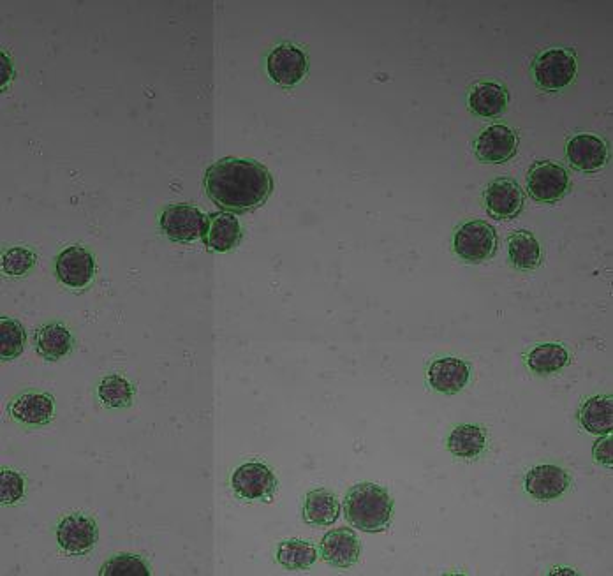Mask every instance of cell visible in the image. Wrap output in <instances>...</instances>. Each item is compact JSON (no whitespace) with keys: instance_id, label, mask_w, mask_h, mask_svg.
Segmentation results:
<instances>
[{"instance_id":"cell-1","label":"cell","mask_w":613,"mask_h":576,"mask_svg":"<svg viewBox=\"0 0 613 576\" xmlns=\"http://www.w3.org/2000/svg\"><path fill=\"white\" fill-rule=\"evenodd\" d=\"M210 200L228 212H251L261 207L274 191V180L263 164L226 157L205 173Z\"/></svg>"},{"instance_id":"cell-2","label":"cell","mask_w":613,"mask_h":576,"mask_svg":"<svg viewBox=\"0 0 613 576\" xmlns=\"http://www.w3.org/2000/svg\"><path fill=\"white\" fill-rule=\"evenodd\" d=\"M344 515L349 524L363 532L385 531L393 517V501L385 488L360 483L344 499Z\"/></svg>"},{"instance_id":"cell-3","label":"cell","mask_w":613,"mask_h":576,"mask_svg":"<svg viewBox=\"0 0 613 576\" xmlns=\"http://www.w3.org/2000/svg\"><path fill=\"white\" fill-rule=\"evenodd\" d=\"M577 57L564 48H552L534 60V82L541 90L557 92L569 87L577 76Z\"/></svg>"},{"instance_id":"cell-4","label":"cell","mask_w":613,"mask_h":576,"mask_svg":"<svg viewBox=\"0 0 613 576\" xmlns=\"http://www.w3.org/2000/svg\"><path fill=\"white\" fill-rule=\"evenodd\" d=\"M458 258L467 263H481L492 258L497 249L495 229L485 221H469L462 224L453 238Z\"/></svg>"},{"instance_id":"cell-5","label":"cell","mask_w":613,"mask_h":576,"mask_svg":"<svg viewBox=\"0 0 613 576\" xmlns=\"http://www.w3.org/2000/svg\"><path fill=\"white\" fill-rule=\"evenodd\" d=\"M527 192L532 200L540 203H555L564 198L569 189L568 171L561 164L540 161L527 173Z\"/></svg>"},{"instance_id":"cell-6","label":"cell","mask_w":613,"mask_h":576,"mask_svg":"<svg viewBox=\"0 0 613 576\" xmlns=\"http://www.w3.org/2000/svg\"><path fill=\"white\" fill-rule=\"evenodd\" d=\"M231 487L245 501H270L277 490V478L265 464L249 462L233 473Z\"/></svg>"},{"instance_id":"cell-7","label":"cell","mask_w":613,"mask_h":576,"mask_svg":"<svg viewBox=\"0 0 613 576\" xmlns=\"http://www.w3.org/2000/svg\"><path fill=\"white\" fill-rule=\"evenodd\" d=\"M207 217L191 205H171L161 215V229L175 242H194L203 237Z\"/></svg>"},{"instance_id":"cell-8","label":"cell","mask_w":613,"mask_h":576,"mask_svg":"<svg viewBox=\"0 0 613 576\" xmlns=\"http://www.w3.org/2000/svg\"><path fill=\"white\" fill-rule=\"evenodd\" d=\"M485 208L499 221L515 219L524 208V192L511 178H495L485 191Z\"/></svg>"},{"instance_id":"cell-9","label":"cell","mask_w":613,"mask_h":576,"mask_svg":"<svg viewBox=\"0 0 613 576\" xmlns=\"http://www.w3.org/2000/svg\"><path fill=\"white\" fill-rule=\"evenodd\" d=\"M57 541L66 554H89L97 543L96 522L80 513L69 515L57 527Z\"/></svg>"},{"instance_id":"cell-10","label":"cell","mask_w":613,"mask_h":576,"mask_svg":"<svg viewBox=\"0 0 613 576\" xmlns=\"http://www.w3.org/2000/svg\"><path fill=\"white\" fill-rule=\"evenodd\" d=\"M517 133L508 126H490L474 143L476 156L481 163L503 164L517 154Z\"/></svg>"},{"instance_id":"cell-11","label":"cell","mask_w":613,"mask_h":576,"mask_svg":"<svg viewBox=\"0 0 613 576\" xmlns=\"http://www.w3.org/2000/svg\"><path fill=\"white\" fill-rule=\"evenodd\" d=\"M266 69L275 83L282 87H293L307 73V57L296 46H277L268 55Z\"/></svg>"},{"instance_id":"cell-12","label":"cell","mask_w":613,"mask_h":576,"mask_svg":"<svg viewBox=\"0 0 613 576\" xmlns=\"http://www.w3.org/2000/svg\"><path fill=\"white\" fill-rule=\"evenodd\" d=\"M55 272L59 281L69 288H85L94 277L96 261L87 249L74 245L60 252L55 263Z\"/></svg>"},{"instance_id":"cell-13","label":"cell","mask_w":613,"mask_h":576,"mask_svg":"<svg viewBox=\"0 0 613 576\" xmlns=\"http://www.w3.org/2000/svg\"><path fill=\"white\" fill-rule=\"evenodd\" d=\"M362 545L355 531L340 527L328 532L321 541V555L333 568L348 569L360 559Z\"/></svg>"},{"instance_id":"cell-14","label":"cell","mask_w":613,"mask_h":576,"mask_svg":"<svg viewBox=\"0 0 613 576\" xmlns=\"http://www.w3.org/2000/svg\"><path fill=\"white\" fill-rule=\"evenodd\" d=\"M571 478L566 469L552 464L532 467L525 476V490L538 501H554L559 499L569 488Z\"/></svg>"},{"instance_id":"cell-15","label":"cell","mask_w":613,"mask_h":576,"mask_svg":"<svg viewBox=\"0 0 613 576\" xmlns=\"http://www.w3.org/2000/svg\"><path fill=\"white\" fill-rule=\"evenodd\" d=\"M566 157L573 168L580 171H598L608 161L605 141L594 134H577L566 145Z\"/></svg>"},{"instance_id":"cell-16","label":"cell","mask_w":613,"mask_h":576,"mask_svg":"<svg viewBox=\"0 0 613 576\" xmlns=\"http://www.w3.org/2000/svg\"><path fill=\"white\" fill-rule=\"evenodd\" d=\"M469 367L460 358H441L430 365L429 384L436 392L455 395L466 388L469 381Z\"/></svg>"},{"instance_id":"cell-17","label":"cell","mask_w":613,"mask_h":576,"mask_svg":"<svg viewBox=\"0 0 613 576\" xmlns=\"http://www.w3.org/2000/svg\"><path fill=\"white\" fill-rule=\"evenodd\" d=\"M55 413V404L50 395L46 393L27 392L16 397L9 404V414L29 427H39L50 423Z\"/></svg>"},{"instance_id":"cell-18","label":"cell","mask_w":613,"mask_h":576,"mask_svg":"<svg viewBox=\"0 0 613 576\" xmlns=\"http://www.w3.org/2000/svg\"><path fill=\"white\" fill-rule=\"evenodd\" d=\"M240 238H242V226L235 215L229 212H217L207 217L203 240L212 251H231L240 244Z\"/></svg>"},{"instance_id":"cell-19","label":"cell","mask_w":613,"mask_h":576,"mask_svg":"<svg viewBox=\"0 0 613 576\" xmlns=\"http://www.w3.org/2000/svg\"><path fill=\"white\" fill-rule=\"evenodd\" d=\"M469 108L485 119L499 117L508 108V92L499 83H478L469 92Z\"/></svg>"},{"instance_id":"cell-20","label":"cell","mask_w":613,"mask_h":576,"mask_svg":"<svg viewBox=\"0 0 613 576\" xmlns=\"http://www.w3.org/2000/svg\"><path fill=\"white\" fill-rule=\"evenodd\" d=\"M578 421L587 432L596 436L610 434L613 429V399L610 395H598L584 402L578 411Z\"/></svg>"},{"instance_id":"cell-21","label":"cell","mask_w":613,"mask_h":576,"mask_svg":"<svg viewBox=\"0 0 613 576\" xmlns=\"http://www.w3.org/2000/svg\"><path fill=\"white\" fill-rule=\"evenodd\" d=\"M340 515L339 499L325 488H316L305 497L303 520L311 525H332Z\"/></svg>"},{"instance_id":"cell-22","label":"cell","mask_w":613,"mask_h":576,"mask_svg":"<svg viewBox=\"0 0 613 576\" xmlns=\"http://www.w3.org/2000/svg\"><path fill=\"white\" fill-rule=\"evenodd\" d=\"M508 251H510L511 265L518 270L531 272L540 266V244L531 231H525V229L515 231L508 240Z\"/></svg>"},{"instance_id":"cell-23","label":"cell","mask_w":613,"mask_h":576,"mask_svg":"<svg viewBox=\"0 0 613 576\" xmlns=\"http://www.w3.org/2000/svg\"><path fill=\"white\" fill-rule=\"evenodd\" d=\"M36 346L39 355L46 360H59L73 348V337L66 326L53 323L37 330Z\"/></svg>"},{"instance_id":"cell-24","label":"cell","mask_w":613,"mask_h":576,"mask_svg":"<svg viewBox=\"0 0 613 576\" xmlns=\"http://www.w3.org/2000/svg\"><path fill=\"white\" fill-rule=\"evenodd\" d=\"M487 436L476 425H458L448 437V450L458 458H476L485 450Z\"/></svg>"},{"instance_id":"cell-25","label":"cell","mask_w":613,"mask_h":576,"mask_svg":"<svg viewBox=\"0 0 613 576\" xmlns=\"http://www.w3.org/2000/svg\"><path fill=\"white\" fill-rule=\"evenodd\" d=\"M569 363L568 351L561 344H540L527 355V365L532 372L547 376L564 369Z\"/></svg>"},{"instance_id":"cell-26","label":"cell","mask_w":613,"mask_h":576,"mask_svg":"<svg viewBox=\"0 0 613 576\" xmlns=\"http://www.w3.org/2000/svg\"><path fill=\"white\" fill-rule=\"evenodd\" d=\"M277 561L289 571L311 568L318 561V550L311 543L302 540L282 541L277 548Z\"/></svg>"},{"instance_id":"cell-27","label":"cell","mask_w":613,"mask_h":576,"mask_svg":"<svg viewBox=\"0 0 613 576\" xmlns=\"http://www.w3.org/2000/svg\"><path fill=\"white\" fill-rule=\"evenodd\" d=\"M97 395L103 400L104 406L120 409V407H127L131 404L133 386L124 377L106 376L97 388Z\"/></svg>"},{"instance_id":"cell-28","label":"cell","mask_w":613,"mask_h":576,"mask_svg":"<svg viewBox=\"0 0 613 576\" xmlns=\"http://www.w3.org/2000/svg\"><path fill=\"white\" fill-rule=\"evenodd\" d=\"M0 344H2L4 362L22 355L23 348H25V330L16 319L2 318Z\"/></svg>"},{"instance_id":"cell-29","label":"cell","mask_w":613,"mask_h":576,"mask_svg":"<svg viewBox=\"0 0 613 576\" xmlns=\"http://www.w3.org/2000/svg\"><path fill=\"white\" fill-rule=\"evenodd\" d=\"M103 576H148L150 569L138 555H115L111 561L104 564L101 569Z\"/></svg>"},{"instance_id":"cell-30","label":"cell","mask_w":613,"mask_h":576,"mask_svg":"<svg viewBox=\"0 0 613 576\" xmlns=\"http://www.w3.org/2000/svg\"><path fill=\"white\" fill-rule=\"evenodd\" d=\"M34 263H36V256L23 247L9 249L4 252V258H2L4 274L13 275V277L27 274Z\"/></svg>"},{"instance_id":"cell-31","label":"cell","mask_w":613,"mask_h":576,"mask_svg":"<svg viewBox=\"0 0 613 576\" xmlns=\"http://www.w3.org/2000/svg\"><path fill=\"white\" fill-rule=\"evenodd\" d=\"M25 495V481L15 471H2L0 480V499L4 504H15Z\"/></svg>"},{"instance_id":"cell-32","label":"cell","mask_w":613,"mask_h":576,"mask_svg":"<svg viewBox=\"0 0 613 576\" xmlns=\"http://www.w3.org/2000/svg\"><path fill=\"white\" fill-rule=\"evenodd\" d=\"M592 457L599 466L612 467L613 464V437L612 432L599 437L592 448Z\"/></svg>"}]
</instances>
